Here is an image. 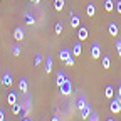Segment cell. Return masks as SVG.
Segmentation results:
<instances>
[{
    "label": "cell",
    "mask_w": 121,
    "mask_h": 121,
    "mask_svg": "<svg viewBox=\"0 0 121 121\" xmlns=\"http://www.w3.org/2000/svg\"><path fill=\"white\" fill-rule=\"evenodd\" d=\"M51 121H60V119H59V116H54V118H52Z\"/></svg>",
    "instance_id": "cell-34"
},
{
    "label": "cell",
    "mask_w": 121,
    "mask_h": 121,
    "mask_svg": "<svg viewBox=\"0 0 121 121\" xmlns=\"http://www.w3.org/2000/svg\"><path fill=\"white\" fill-rule=\"evenodd\" d=\"M64 30V25H62V22H57L56 24V27H54V32H56V35H60V32Z\"/></svg>",
    "instance_id": "cell-25"
},
{
    "label": "cell",
    "mask_w": 121,
    "mask_h": 121,
    "mask_svg": "<svg viewBox=\"0 0 121 121\" xmlns=\"http://www.w3.org/2000/svg\"><path fill=\"white\" fill-rule=\"evenodd\" d=\"M114 7H116L114 0H104V10H106V12H113Z\"/></svg>",
    "instance_id": "cell-15"
},
{
    "label": "cell",
    "mask_w": 121,
    "mask_h": 121,
    "mask_svg": "<svg viewBox=\"0 0 121 121\" xmlns=\"http://www.w3.org/2000/svg\"><path fill=\"white\" fill-rule=\"evenodd\" d=\"M87 37H89L87 27H79V30H78V39H79V40H86Z\"/></svg>",
    "instance_id": "cell-5"
},
{
    "label": "cell",
    "mask_w": 121,
    "mask_h": 121,
    "mask_svg": "<svg viewBox=\"0 0 121 121\" xmlns=\"http://www.w3.org/2000/svg\"><path fill=\"white\" fill-rule=\"evenodd\" d=\"M79 25H81V17H79V15H72L71 13V27L72 29H79Z\"/></svg>",
    "instance_id": "cell-10"
},
{
    "label": "cell",
    "mask_w": 121,
    "mask_h": 121,
    "mask_svg": "<svg viewBox=\"0 0 121 121\" xmlns=\"http://www.w3.org/2000/svg\"><path fill=\"white\" fill-rule=\"evenodd\" d=\"M59 91H60V94H62V96H69V94H72V82H71L69 79H66L62 84L59 86Z\"/></svg>",
    "instance_id": "cell-2"
},
{
    "label": "cell",
    "mask_w": 121,
    "mask_h": 121,
    "mask_svg": "<svg viewBox=\"0 0 121 121\" xmlns=\"http://www.w3.org/2000/svg\"><path fill=\"white\" fill-rule=\"evenodd\" d=\"M91 114H93V108H91V104L87 103V104L84 106V109L81 111V118H82V119H87Z\"/></svg>",
    "instance_id": "cell-8"
},
{
    "label": "cell",
    "mask_w": 121,
    "mask_h": 121,
    "mask_svg": "<svg viewBox=\"0 0 121 121\" xmlns=\"http://www.w3.org/2000/svg\"><path fill=\"white\" fill-rule=\"evenodd\" d=\"M40 2H42V0H35V2H34V4H40Z\"/></svg>",
    "instance_id": "cell-35"
},
{
    "label": "cell",
    "mask_w": 121,
    "mask_h": 121,
    "mask_svg": "<svg viewBox=\"0 0 121 121\" xmlns=\"http://www.w3.org/2000/svg\"><path fill=\"white\" fill-rule=\"evenodd\" d=\"M118 99L121 101V82H119V86H118Z\"/></svg>",
    "instance_id": "cell-33"
},
{
    "label": "cell",
    "mask_w": 121,
    "mask_h": 121,
    "mask_svg": "<svg viewBox=\"0 0 121 121\" xmlns=\"http://www.w3.org/2000/svg\"><path fill=\"white\" fill-rule=\"evenodd\" d=\"M30 2H35V0H30Z\"/></svg>",
    "instance_id": "cell-38"
},
{
    "label": "cell",
    "mask_w": 121,
    "mask_h": 121,
    "mask_svg": "<svg viewBox=\"0 0 121 121\" xmlns=\"http://www.w3.org/2000/svg\"><path fill=\"white\" fill-rule=\"evenodd\" d=\"M101 62H103V67H104V69H109V67H111V59H109L108 56H103Z\"/></svg>",
    "instance_id": "cell-24"
},
{
    "label": "cell",
    "mask_w": 121,
    "mask_h": 121,
    "mask_svg": "<svg viewBox=\"0 0 121 121\" xmlns=\"http://www.w3.org/2000/svg\"><path fill=\"white\" fill-rule=\"evenodd\" d=\"M20 52H22V47H20V45H13V47H12V56L17 57V56H20Z\"/></svg>",
    "instance_id": "cell-26"
},
{
    "label": "cell",
    "mask_w": 121,
    "mask_h": 121,
    "mask_svg": "<svg viewBox=\"0 0 121 121\" xmlns=\"http://www.w3.org/2000/svg\"><path fill=\"white\" fill-rule=\"evenodd\" d=\"M109 109H111V113H114V114H119V113H121V101H119L118 98H113V99H111Z\"/></svg>",
    "instance_id": "cell-3"
},
{
    "label": "cell",
    "mask_w": 121,
    "mask_h": 121,
    "mask_svg": "<svg viewBox=\"0 0 121 121\" xmlns=\"http://www.w3.org/2000/svg\"><path fill=\"white\" fill-rule=\"evenodd\" d=\"M86 104H87L86 98H84V96H79V98H78V104H76V106H78V109H79V111H82Z\"/></svg>",
    "instance_id": "cell-19"
},
{
    "label": "cell",
    "mask_w": 121,
    "mask_h": 121,
    "mask_svg": "<svg viewBox=\"0 0 121 121\" xmlns=\"http://www.w3.org/2000/svg\"><path fill=\"white\" fill-rule=\"evenodd\" d=\"M24 37H25V34H24V29L22 27H17V29L13 30V39L15 40L20 42V40H24Z\"/></svg>",
    "instance_id": "cell-9"
},
{
    "label": "cell",
    "mask_w": 121,
    "mask_h": 121,
    "mask_svg": "<svg viewBox=\"0 0 121 121\" xmlns=\"http://www.w3.org/2000/svg\"><path fill=\"white\" fill-rule=\"evenodd\" d=\"M42 59H44L42 54H37V56H35V60H34V64H35V66H40V64H42Z\"/></svg>",
    "instance_id": "cell-27"
},
{
    "label": "cell",
    "mask_w": 121,
    "mask_h": 121,
    "mask_svg": "<svg viewBox=\"0 0 121 121\" xmlns=\"http://www.w3.org/2000/svg\"><path fill=\"white\" fill-rule=\"evenodd\" d=\"M0 2H2V0H0Z\"/></svg>",
    "instance_id": "cell-39"
},
{
    "label": "cell",
    "mask_w": 121,
    "mask_h": 121,
    "mask_svg": "<svg viewBox=\"0 0 121 121\" xmlns=\"http://www.w3.org/2000/svg\"><path fill=\"white\" fill-rule=\"evenodd\" d=\"M22 103V118H27V114H29V111L32 109V98H30L27 93H24V99L20 101Z\"/></svg>",
    "instance_id": "cell-1"
},
{
    "label": "cell",
    "mask_w": 121,
    "mask_h": 121,
    "mask_svg": "<svg viewBox=\"0 0 121 121\" xmlns=\"http://www.w3.org/2000/svg\"><path fill=\"white\" fill-rule=\"evenodd\" d=\"M66 79H67V78H66V74H64L62 71H59V72H57V78H56V82H57V86H60V84H62Z\"/></svg>",
    "instance_id": "cell-20"
},
{
    "label": "cell",
    "mask_w": 121,
    "mask_h": 121,
    "mask_svg": "<svg viewBox=\"0 0 121 121\" xmlns=\"http://www.w3.org/2000/svg\"><path fill=\"white\" fill-rule=\"evenodd\" d=\"M19 89H20V93H22V94L27 93L29 84H27V79H25V78H20V81H19Z\"/></svg>",
    "instance_id": "cell-12"
},
{
    "label": "cell",
    "mask_w": 121,
    "mask_h": 121,
    "mask_svg": "<svg viewBox=\"0 0 121 121\" xmlns=\"http://www.w3.org/2000/svg\"><path fill=\"white\" fill-rule=\"evenodd\" d=\"M81 52H82V47H81V40L79 42H76L74 44V47H72V56H81Z\"/></svg>",
    "instance_id": "cell-14"
},
{
    "label": "cell",
    "mask_w": 121,
    "mask_h": 121,
    "mask_svg": "<svg viewBox=\"0 0 121 121\" xmlns=\"http://www.w3.org/2000/svg\"><path fill=\"white\" fill-rule=\"evenodd\" d=\"M45 72H47V74L52 72V57L51 56L45 57Z\"/></svg>",
    "instance_id": "cell-16"
},
{
    "label": "cell",
    "mask_w": 121,
    "mask_h": 121,
    "mask_svg": "<svg viewBox=\"0 0 121 121\" xmlns=\"http://www.w3.org/2000/svg\"><path fill=\"white\" fill-rule=\"evenodd\" d=\"M71 56H72V51H69V49H62V51L59 52V57H60V60H64V62H66V60H67Z\"/></svg>",
    "instance_id": "cell-11"
},
{
    "label": "cell",
    "mask_w": 121,
    "mask_h": 121,
    "mask_svg": "<svg viewBox=\"0 0 121 121\" xmlns=\"http://www.w3.org/2000/svg\"><path fill=\"white\" fill-rule=\"evenodd\" d=\"M87 121H99V114L93 111V114H91V116L87 118Z\"/></svg>",
    "instance_id": "cell-28"
},
{
    "label": "cell",
    "mask_w": 121,
    "mask_h": 121,
    "mask_svg": "<svg viewBox=\"0 0 121 121\" xmlns=\"http://www.w3.org/2000/svg\"><path fill=\"white\" fill-rule=\"evenodd\" d=\"M25 24L27 25H34L35 24V17L30 15V12H25Z\"/></svg>",
    "instance_id": "cell-22"
},
{
    "label": "cell",
    "mask_w": 121,
    "mask_h": 121,
    "mask_svg": "<svg viewBox=\"0 0 121 121\" xmlns=\"http://www.w3.org/2000/svg\"><path fill=\"white\" fill-rule=\"evenodd\" d=\"M86 13H87V17H94V13H96V7L94 4H89L86 7Z\"/></svg>",
    "instance_id": "cell-21"
},
{
    "label": "cell",
    "mask_w": 121,
    "mask_h": 121,
    "mask_svg": "<svg viewBox=\"0 0 121 121\" xmlns=\"http://www.w3.org/2000/svg\"><path fill=\"white\" fill-rule=\"evenodd\" d=\"M19 101V96H17V93H10L9 96H7V103L12 106V104H15V103H17Z\"/></svg>",
    "instance_id": "cell-18"
},
{
    "label": "cell",
    "mask_w": 121,
    "mask_h": 121,
    "mask_svg": "<svg viewBox=\"0 0 121 121\" xmlns=\"http://www.w3.org/2000/svg\"><path fill=\"white\" fill-rule=\"evenodd\" d=\"M101 54H103V47H101L98 42L91 45V57H93V59H99Z\"/></svg>",
    "instance_id": "cell-4"
},
{
    "label": "cell",
    "mask_w": 121,
    "mask_h": 121,
    "mask_svg": "<svg viewBox=\"0 0 121 121\" xmlns=\"http://www.w3.org/2000/svg\"><path fill=\"white\" fill-rule=\"evenodd\" d=\"M104 96L108 99H113L114 98V91H113V86H106L104 87Z\"/></svg>",
    "instance_id": "cell-17"
},
{
    "label": "cell",
    "mask_w": 121,
    "mask_h": 121,
    "mask_svg": "<svg viewBox=\"0 0 121 121\" xmlns=\"http://www.w3.org/2000/svg\"><path fill=\"white\" fill-rule=\"evenodd\" d=\"M2 84L7 86V87H10V86L13 84V79H12V74H10V72H5V74L2 76Z\"/></svg>",
    "instance_id": "cell-7"
},
{
    "label": "cell",
    "mask_w": 121,
    "mask_h": 121,
    "mask_svg": "<svg viewBox=\"0 0 121 121\" xmlns=\"http://www.w3.org/2000/svg\"><path fill=\"white\" fill-rule=\"evenodd\" d=\"M22 121H30V119H29V118H24V119H22Z\"/></svg>",
    "instance_id": "cell-36"
},
{
    "label": "cell",
    "mask_w": 121,
    "mask_h": 121,
    "mask_svg": "<svg viewBox=\"0 0 121 121\" xmlns=\"http://www.w3.org/2000/svg\"><path fill=\"white\" fill-rule=\"evenodd\" d=\"M108 121H114V119H113V118H109V119H108Z\"/></svg>",
    "instance_id": "cell-37"
},
{
    "label": "cell",
    "mask_w": 121,
    "mask_h": 121,
    "mask_svg": "<svg viewBox=\"0 0 121 121\" xmlns=\"http://www.w3.org/2000/svg\"><path fill=\"white\" fill-rule=\"evenodd\" d=\"M20 113H22V103L17 101L15 104H12V114L17 116V114H20Z\"/></svg>",
    "instance_id": "cell-13"
},
{
    "label": "cell",
    "mask_w": 121,
    "mask_h": 121,
    "mask_svg": "<svg viewBox=\"0 0 121 121\" xmlns=\"http://www.w3.org/2000/svg\"><path fill=\"white\" fill-rule=\"evenodd\" d=\"M0 121H5V113H4V109H0Z\"/></svg>",
    "instance_id": "cell-32"
},
{
    "label": "cell",
    "mask_w": 121,
    "mask_h": 121,
    "mask_svg": "<svg viewBox=\"0 0 121 121\" xmlns=\"http://www.w3.org/2000/svg\"><path fill=\"white\" fill-rule=\"evenodd\" d=\"M116 12L121 13V0H118V2H116Z\"/></svg>",
    "instance_id": "cell-31"
},
{
    "label": "cell",
    "mask_w": 121,
    "mask_h": 121,
    "mask_svg": "<svg viewBox=\"0 0 121 121\" xmlns=\"http://www.w3.org/2000/svg\"><path fill=\"white\" fill-rule=\"evenodd\" d=\"M64 5H66V2L64 0H54V9L57 10V12H60L64 9Z\"/></svg>",
    "instance_id": "cell-23"
},
{
    "label": "cell",
    "mask_w": 121,
    "mask_h": 121,
    "mask_svg": "<svg viewBox=\"0 0 121 121\" xmlns=\"http://www.w3.org/2000/svg\"><path fill=\"white\" fill-rule=\"evenodd\" d=\"M74 57H76V56H71V57L66 60V66H74V64H76V59H74Z\"/></svg>",
    "instance_id": "cell-29"
},
{
    "label": "cell",
    "mask_w": 121,
    "mask_h": 121,
    "mask_svg": "<svg viewBox=\"0 0 121 121\" xmlns=\"http://www.w3.org/2000/svg\"><path fill=\"white\" fill-rule=\"evenodd\" d=\"M116 51H118V56L121 57V40H118V42H116Z\"/></svg>",
    "instance_id": "cell-30"
},
{
    "label": "cell",
    "mask_w": 121,
    "mask_h": 121,
    "mask_svg": "<svg viewBox=\"0 0 121 121\" xmlns=\"http://www.w3.org/2000/svg\"><path fill=\"white\" fill-rule=\"evenodd\" d=\"M108 30H109V35H113V37H116V35L119 34V27H118V24H116V22H109Z\"/></svg>",
    "instance_id": "cell-6"
}]
</instances>
